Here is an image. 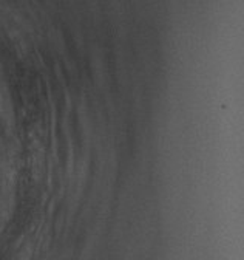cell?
Returning <instances> with one entry per match:
<instances>
[{
	"mask_svg": "<svg viewBox=\"0 0 244 260\" xmlns=\"http://www.w3.org/2000/svg\"><path fill=\"white\" fill-rule=\"evenodd\" d=\"M2 187H4L2 186V178H0V193H2Z\"/></svg>",
	"mask_w": 244,
	"mask_h": 260,
	"instance_id": "6da1fadb",
	"label": "cell"
}]
</instances>
